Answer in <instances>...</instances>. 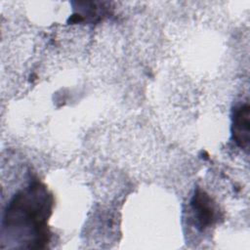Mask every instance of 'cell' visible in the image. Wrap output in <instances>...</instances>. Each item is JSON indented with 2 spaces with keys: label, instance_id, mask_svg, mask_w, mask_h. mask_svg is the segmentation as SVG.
Segmentation results:
<instances>
[{
  "label": "cell",
  "instance_id": "1",
  "mask_svg": "<svg viewBox=\"0 0 250 250\" xmlns=\"http://www.w3.org/2000/svg\"><path fill=\"white\" fill-rule=\"evenodd\" d=\"M53 196L44 185L33 182L10 201L2 221V234L23 248H44L49 242L47 222Z\"/></svg>",
  "mask_w": 250,
  "mask_h": 250
},
{
  "label": "cell",
  "instance_id": "2",
  "mask_svg": "<svg viewBox=\"0 0 250 250\" xmlns=\"http://www.w3.org/2000/svg\"><path fill=\"white\" fill-rule=\"evenodd\" d=\"M232 139L237 146L248 151L250 145V106L248 103L236 106L232 114Z\"/></svg>",
  "mask_w": 250,
  "mask_h": 250
},
{
  "label": "cell",
  "instance_id": "3",
  "mask_svg": "<svg viewBox=\"0 0 250 250\" xmlns=\"http://www.w3.org/2000/svg\"><path fill=\"white\" fill-rule=\"evenodd\" d=\"M191 207L197 226L200 229L211 227L217 221V209L211 197L200 188H197L191 199Z\"/></svg>",
  "mask_w": 250,
  "mask_h": 250
}]
</instances>
